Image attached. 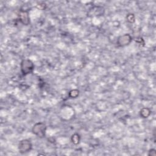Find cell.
<instances>
[{
  "label": "cell",
  "instance_id": "7a4b0ae2",
  "mask_svg": "<svg viewBox=\"0 0 156 156\" xmlns=\"http://www.w3.org/2000/svg\"><path fill=\"white\" fill-rule=\"evenodd\" d=\"M47 126L44 123L37 122L36 123L32 128V132L33 134L39 138H44L47 133Z\"/></svg>",
  "mask_w": 156,
  "mask_h": 156
},
{
  "label": "cell",
  "instance_id": "52a82bcc",
  "mask_svg": "<svg viewBox=\"0 0 156 156\" xmlns=\"http://www.w3.org/2000/svg\"><path fill=\"white\" fill-rule=\"evenodd\" d=\"M71 141L73 144L78 145L80 143V141H81L80 135L77 134V133L72 135V136L71 137Z\"/></svg>",
  "mask_w": 156,
  "mask_h": 156
},
{
  "label": "cell",
  "instance_id": "6da1fadb",
  "mask_svg": "<svg viewBox=\"0 0 156 156\" xmlns=\"http://www.w3.org/2000/svg\"><path fill=\"white\" fill-rule=\"evenodd\" d=\"M35 65L33 62L29 59H23L20 63V70L22 75L26 76L33 73Z\"/></svg>",
  "mask_w": 156,
  "mask_h": 156
},
{
  "label": "cell",
  "instance_id": "5b68a950",
  "mask_svg": "<svg viewBox=\"0 0 156 156\" xmlns=\"http://www.w3.org/2000/svg\"><path fill=\"white\" fill-rule=\"evenodd\" d=\"M18 16V19L22 25L27 26L30 24V17L28 11L20 9Z\"/></svg>",
  "mask_w": 156,
  "mask_h": 156
},
{
  "label": "cell",
  "instance_id": "9c48e42d",
  "mask_svg": "<svg viewBox=\"0 0 156 156\" xmlns=\"http://www.w3.org/2000/svg\"><path fill=\"white\" fill-rule=\"evenodd\" d=\"M126 20L130 23H134L135 21V17L134 13H128L126 16Z\"/></svg>",
  "mask_w": 156,
  "mask_h": 156
},
{
  "label": "cell",
  "instance_id": "277c9868",
  "mask_svg": "<svg viewBox=\"0 0 156 156\" xmlns=\"http://www.w3.org/2000/svg\"><path fill=\"white\" fill-rule=\"evenodd\" d=\"M133 40V37L129 34L120 35L117 39V44L118 47H125L129 45Z\"/></svg>",
  "mask_w": 156,
  "mask_h": 156
},
{
  "label": "cell",
  "instance_id": "30bf717a",
  "mask_svg": "<svg viewBox=\"0 0 156 156\" xmlns=\"http://www.w3.org/2000/svg\"><path fill=\"white\" fill-rule=\"evenodd\" d=\"M135 42L137 43H138L140 45H143V46L145 45V41L143 40V39L141 37H137L136 39H135Z\"/></svg>",
  "mask_w": 156,
  "mask_h": 156
},
{
  "label": "cell",
  "instance_id": "3957f363",
  "mask_svg": "<svg viewBox=\"0 0 156 156\" xmlns=\"http://www.w3.org/2000/svg\"><path fill=\"white\" fill-rule=\"evenodd\" d=\"M18 149L20 154H26L33 149V144L28 139L21 140L18 143Z\"/></svg>",
  "mask_w": 156,
  "mask_h": 156
},
{
  "label": "cell",
  "instance_id": "8fae6325",
  "mask_svg": "<svg viewBox=\"0 0 156 156\" xmlns=\"http://www.w3.org/2000/svg\"><path fill=\"white\" fill-rule=\"evenodd\" d=\"M148 155L149 156H155L156 155V151L155 149H150L148 151Z\"/></svg>",
  "mask_w": 156,
  "mask_h": 156
},
{
  "label": "cell",
  "instance_id": "8992f818",
  "mask_svg": "<svg viewBox=\"0 0 156 156\" xmlns=\"http://www.w3.org/2000/svg\"><path fill=\"white\" fill-rule=\"evenodd\" d=\"M151 114V111L148 107L142 108L140 111V115L143 118H148Z\"/></svg>",
  "mask_w": 156,
  "mask_h": 156
},
{
  "label": "cell",
  "instance_id": "ba28073f",
  "mask_svg": "<svg viewBox=\"0 0 156 156\" xmlns=\"http://www.w3.org/2000/svg\"><path fill=\"white\" fill-rule=\"evenodd\" d=\"M79 95V91L77 89H73L69 91L68 93V96L71 99L77 98Z\"/></svg>",
  "mask_w": 156,
  "mask_h": 156
}]
</instances>
